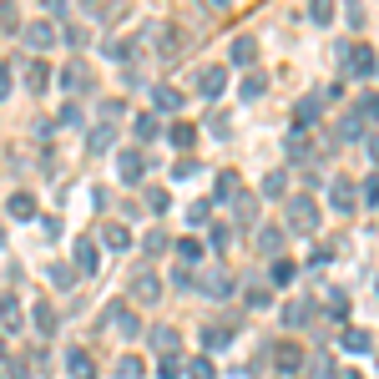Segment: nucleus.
<instances>
[{"mask_svg":"<svg viewBox=\"0 0 379 379\" xmlns=\"http://www.w3.org/2000/svg\"><path fill=\"white\" fill-rule=\"evenodd\" d=\"M11 212H16V218H31V212H36V207H31V197L21 192V197H11Z\"/></svg>","mask_w":379,"mask_h":379,"instance_id":"412c9836","label":"nucleus"},{"mask_svg":"<svg viewBox=\"0 0 379 379\" xmlns=\"http://www.w3.org/2000/svg\"><path fill=\"white\" fill-rule=\"evenodd\" d=\"M253 56H258V51H253V41H233V61H238V66H248Z\"/></svg>","mask_w":379,"mask_h":379,"instance_id":"ddd939ff","label":"nucleus"},{"mask_svg":"<svg viewBox=\"0 0 379 379\" xmlns=\"http://www.w3.org/2000/svg\"><path fill=\"white\" fill-rule=\"evenodd\" d=\"M182 374V364H177V354H167V359H162L157 364V379H177Z\"/></svg>","mask_w":379,"mask_h":379,"instance_id":"2eb2a0df","label":"nucleus"},{"mask_svg":"<svg viewBox=\"0 0 379 379\" xmlns=\"http://www.w3.org/2000/svg\"><path fill=\"white\" fill-rule=\"evenodd\" d=\"M279 364H284V374H294V369L303 364V349H298V344H279Z\"/></svg>","mask_w":379,"mask_h":379,"instance_id":"39448f33","label":"nucleus"},{"mask_svg":"<svg viewBox=\"0 0 379 379\" xmlns=\"http://www.w3.org/2000/svg\"><path fill=\"white\" fill-rule=\"evenodd\" d=\"M46 76H51V71H46L41 61H31V91H46Z\"/></svg>","mask_w":379,"mask_h":379,"instance_id":"6ab92c4d","label":"nucleus"},{"mask_svg":"<svg viewBox=\"0 0 379 379\" xmlns=\"http://www.w3.org/2000/svg\"><path fill=\"white\" fill-rule=\"evenodd\" d=\"M223 81H228V76H223V66H207V71H202V86H197V91H202V96H218V91H223Z\"/></svg>","mask_w":379,"mask_h":379,"instance_id":"7ed1b4c3","label":"nucleus"},{"mask_svg":"<svg viewBox=\"0 0 379 379\" xmlns=\"http://www.w3.org/2000/svg\"><path fill=\"white\" fill-rule=\"evenodd\" d=\"M117 162H122V177H127V182H137V177H142V157H137V152H122Z\"/></svg>","mask_w":379,"mask_h":379,"instance_id":"6e6552de","label":"nucleus"},{"mask_svg":"<svg viewBox=\"0 0 379 379\" xmlns=\"http://www.w3.org/2000/svg\"><path fill=\"white\" fill-rule=\"evenodd\" d=\"M284 318H289V323H303V318H308V303H289Z\"/></svg>","mask_w":379,"mask_h":379,"instance_id":"b1692460","label":"nucleus"},{"mask_svg":"<svg viewBox=\"0 0 379 379\" xmlns=\"http://www.w3.org/2000/svg\"><path fill=\"white\" fill-rule=\"evenodd\" d=\"M344 344H349L354 354H364V349H369V334H364V329H354V334H344Z\"/></svg>","mask_w":379,"mask_h":379,"instance_id":"aec40b11","label":"nucleus"},{"mask_svg":"<svg viewBox=\"0 0 379 379\" xmlns=\"http://www.w3.org/2000/svg\"><path fill=\"white\" fill-rule=\"evenodd\" d=\"M106 243H112V248H127V243H132V233H127L122 223H112V228H106Z\"/></svg>","mask_w":379,"mask_h":379,"instance_id":"dca6fc26","label":"nucleus"},{"mask_svg":"<svg viewBox=\"0 0 379 379\" xmlns=\"http://www.w3.org/2000/svg\"><path fill=\"white\" fill-rule=\"evenodd\" d=\"M349 66H354L359 76H369V71H374V56H369V46H359V51H349Z\"/></svg>","mask_w":379,"mask_h":379,"instance_id":"0eeeda50","label":"nucleus"},{"mask_svg":"<svg viewBox=\"0 0 379 379\" xmlns=\"http://www.w3.org/2000/svg\"><path fill=\"white\" fill-rule=\"evenodd\" d=\"M258 243H263V253H279L284 248V233L279 228H258Z\"/></svg>","mask_w":379,"mask_h":379,"instance_id":"9d476101","label":"nucleus"},{"mask_svg":"<svg viewBox=\"0 0 379 379\" xmlns=\"http://www.w3.org/2000/svg\"><path fill=\"white\" fill-rule=\"evenodd\" d=\"M76 263H81V274H91V268H96V253H91V243H76Z\"/></svg>","mask_w":379,"mask_h":379,"instance_id":"f3484780","label":"nucleus"},{"mask_svg":"<svg viewBox=\"0 0 379 379\" xmlns=\"http://www.w3.org/2000/svg\"><path fill=\"white\" fill-rule=\"evenodd\" d=\"M137 137H157V117H137Z\"/></svg>","mask_w":379,"mask_h":379,"instance_id":"a878e982","label":"nucleus"},{"mask_svg":"<svg viewBox=\"0 0 379 379\" xmlns=\"http://www.w3.org/2000/svg\"><path fill=\"white\" fill-rule=\"evenodd\" d=\"M51 36H56V31H51L46 21H41V26H26V41H31L36 51H41V46H51Z\"/></svg>","mask_w":379,"mask_h":379,"instance_id":"1a4fd4ad","label":"nucleus"},{"mask_svg":"<svg viewBox=\"0 0 379 379\" xmlns=\"http://www.w3.org/2000/svg\"><path fill=\"white\" fill-rule=\"evenodd\" d=\"M177 248H182V258H187V263H192V258H202V243H197V238H182Z\"/></svg>","mask_w":379,"mask_h":379,"instance_id":"5701e85b","label":"nucleus"},{"mask_svg":"<svg viewBox=\"0 0 379 379\" xmlns=\"http://www.w3.org/2000/svg\"><path fill=\"white\" fill-rule=\"evenodd\" d=\"M202 294H207V298H223V294H228V279H223V274H207V279H202Z\"/></svg>","mask_w":379,"mask_h":379,"instance_id":"9b49d317","label":"nucleus"},{"mask_svg":"<svg viewBox=\"0 0 379 379\" xmlns=\"http://www.w3.org/2000/svg\"><path fill=\"white\" fill-rule=\"evenodd\" d=\"M112 329H117V334H127V339L137 334V318H132V308H112Z\"/></svg>","mask_w":379,"mask_h":379,"instance_id":"423d86ee","label":"nucleus"},{"mask_svg":"<svg viewBox=\"0 0 379 379\" xmlns=\"http://www.w3.org/2000/svg\"><path fill=\"white\" fill-rule=\"evenodd\" d=\"M152 101L162 106V112H172V106H182V96H177V91H152Z\"/></svg>","mask_w":379,"mask_h":379,"instance_id":"a211bd4d","label":"nucleus"},{"mask_svg":"<svg viewBox=\"0 0 379 379\" xmlns=\"http://www.w3.org/2000/svg\"><path fill=\"white\" fill-rule=\"evenodd\" d=\"M152 344L172 354V349H177V334H172V329H152Z\"/></svg>","mask_w":379,"mask_h":379,"instance_id":"4468645a","label":"nucleus"},{"mask_svg":"<svg viewBox=\"0 0 379 379\" xmlns=\"http://www.w3.org/2000/svg\"><path fill=\"white\" fill-rule=\"evenodd\" d=\"M329 197H334V207H339V212H349V202H354V182H349V177H339Z\"/></svg>","mask_w":379,"mask_h":379,"instance_id":"20e7f679","label":"nucleus"},{"mask_svg":"<svg viewBox=\"0 0 379 379\" xmlns=\"http://www.w3.org/2000/svg\"><path fill=\"white\" fill-rule=\"evenodd\" d=\"M289 223H294L298 233H313V228H318V212H313L308 197H294V202H289Z\"/></svg>","mask_w":379,"mask_h":379,"instance_id":"f257e3e1","label":"nucleus"},{"mask_svg":"<svg viewBox=\"0 0 379 379\" xmlns=\"http://www.w3.org/2000/svg\"><path fill=\"white\" fill-rule=\"evenodd\" d=\"M187 369H192V379H218V374H212V364H207V359H192Z\"/></svg>","mask_w":379,"mask_h":379,"instance_id":"4be33fe9","label":"nucleus"},{"mask_svg":"<svg viewBox=\"0 0 379 379\" xmlns=\"http://www.w3.org/2000/svg\"><path fill=\"white\" fill-rule=\"evenodd\" d=\"M137 374H142L137 359H122V364H117V379H137Z\"/></svg>","mask_w":379,"mask_h":379,"instance_id":"393cba45","label":"nucleus"},{"mask_svg":"<svg viewBox=\"0 0 379 379\" xmlns=\"http://www.w3.org/2000/svg\"><path fill=\"white\" fill-rule=\"evenodd\" d=\"M157 294V279H137V298H152Z\"/></svg>","mask_w":379,"mask_h":379,"instance_id":"bb28decb","label":"nucleus"},{"mask_svg":"<svg viewBox=\"0 0 379 379\" xmlns=\"http://www.w3.org/2000/svg\"><path fill=\"white\" fill-rule=\"evenodd\" d=\"M66 374H71V379H91V374H96V369H91V354H86V349H71V354H66Z\"/></svg>","mask_w":379,"mask_h":379,"instance_id":"f03ea898","label":"nucleus"},{"mask_svg":"<svg viewBox=\"0 0 379 379\" xmlns=\"http://www.w3.org/2000/svg\"><path fill=\"white\" fill-rule=\"evenodd\" d=\"M66 86H71V91H86V86H91L86 66H66Z\"/></svg>","mask_w":379,"mask_h":379,"instance_id":"f8f14e48","label":"nucleus"},{"mask_svg":"<svg viewBox=\"0 0 379 379\" xmlns=\"http://www.w3.org/2000/svg\"><path fill=\"white\" fill-rule=\"evenodd\" d=\"M6 91H11V71H6V66H0V96H6Z\"/></svg>","mask_w":379,"mask_h":379,"instance_id":"cd10ccee","label":"nucleus"}]
</instances>
